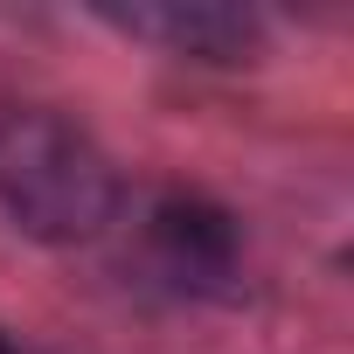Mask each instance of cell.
I'll use <instances>...</instances> for the list:
<instances>
[{"instance_id": "obj_1", "label": "cell", "mask_w": 354, "mask_h": 354, "mask_svg": "<svg viewBox=\"0 0 354 354\" xmlns=\"http://www.w3.org/2000/svg\"><path fill=\"white\" fill-rule=\"evenodd\" d=\"M0 209L42 243H84L118 216V167L49 104H0Z\"/></svg>"}, {"instance_id": "obj_2", "label": "cell", "mask_w": 354, "mask_h": 354, "mask_svg": "<svg viewBox=\"0 0 354 354\" xmlns=\"http://www.w3.org/2000/svg\"><path fill=\"white\" fill-rule=\"evenodd\" d=\"M146 250L160 264L167 285H181V292H230L236 278V230L216 202L202 195H167L153 202L146 216Z\"/></svg>"}, {"instance_id": "obj_3", "label": "cell", "mask_w": 354, "mask_h": 354, "mask_svg": "<svg viewBox=\"0 0 354 354\" xmlns=\"http://www.w3.org/2000/svg\"><path fill=\"white\" fill-rule=\"evenodd\" d=\"M118 28L174 49V56H195V63H250L257 56V21L236 8H216V0H160V8H118Z\"/></svg>"}, {"instance_id": "obj_4", "label": "cell", "mask_w": 354, "mask_h": 354, "mask_svg": "<svg viewBox=\"0 0 354 354\" xmlns=\"http://www.w3.org/2000/svg\"><path fill=\"white\" fill-rule=\"evenodd\" d=\"M0 354H21V347H15V340H8V333H0Z\"/></svg>"}]
</instances>
